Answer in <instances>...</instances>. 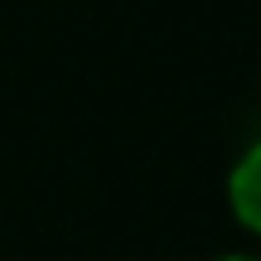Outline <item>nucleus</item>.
Masks as SVG:
<instances>
[{"mask_svg": "<svg viewBox=\"0 0 261 261\" xmlns=\"http://www.w3.org/2000/svg\"><path fill=\"white\" fill-rule=\"evenodd\" d=\"M227 194H232L237 218L261 232V145H252L242 160H237L232 179H227Z\"/></svg>", "mask_w": 261, "mask_h": 261, "instance_id": "f257e3e1", "label": "nucleus"}, {"mask_svg": "<svg viewBox=\"0 0 261 261\" xmlns=\"http://www.w3.org/2000/svg\"><path fill=\"white\" fill-rule=\"evenodd\" d=\"M218 261H261V256H218Z\"/></svg>", "mask_w": 261, "mask_h": 261, "instance_id": "f03ea898", "label": "nucleus"}]
</instances>
